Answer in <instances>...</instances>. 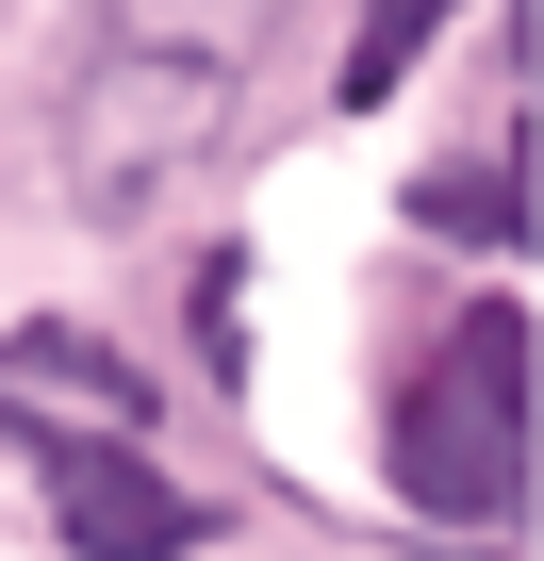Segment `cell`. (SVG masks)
Wrapping results in <instances>:
<instances>
[{
  "label": "cell",
  "instance_id": "cell-1",
  "mask_svg": "<svg viewBox=\"0 0 544 561\" xmlns=\"http://www.w3.org/2000/svg\"><path fill=\"white\" fill-rule=\"evenodd\" d=\"M281 0H100L83 34V83H67V198L100 231L165 215L215 149H231V100H247V50Z\"/></svg>",
  "mask_w": 544,
  "mask_h": 561
},
{
  "label": "cell",
  "instance_id": "cell-2",
  "mask_svg": "<svg viewBox=\"0 0 544 561\" xmlns=\"http://www.w3.org/2000/svg\"><path fill=\"white\" fill-rule=\"evenodd\" d=\"M396 495L429 528H511L528 512V314H462L396 380Z\"/></svg>",
  "mask_w": 544,
  "mask_h": 561
},
{
  "label": "cell",
  "instance_id": "cell-3",
  "mask_svg": "<svg viewBox=\"0 0 544 561\" xmlns=\"http://www.w3.org/2000/svg\"><path fill=\"white\" fill-rule=\"evenodd\" d=\"M34 479H50V528H67L83 561H182V545L215 528L182 479H149V462L100 446V430H34Z\"/></svg>",
  "mask_w": 544,
  "mask_h": 561
},
{
  "label": "cell",
  "instance_id": "cell-4",
  "mask_svg": "<svg viewBox=\"0 0 544 561\" xmlns=\"http://www.w3.org/2000/svg\"><path fill=\"white\" fill-rule=\"evenodd\" d=\"M0 380L18 397H100V413H149V364H116L100 331H67V314H34L18 347H0Z\"/></svg>",
  "mask_w": 544,
  "mask_h": 561
},
{
  "label": "cell",
  "instance_id": "cell-5",
  "mask_svg": "<svg viewBox=\"0 0 544 561\" xmlns=\"http://www.w3.org/2000/svg\"><path fill=\"white\" fill-rule=\"evenodd\" d=\"M413 231H445V248H528V182H511V149L429 165V182H413Z\"/></svg>",
  "mask_w": 544,
  "mask_h": 561
},
{
  "label": "cell",
  "instance_id": "cell-6",
  "mask_svg": "<svg viewBox=\"0 0 544 561\" xmlns=\"http://www.w3.org/2000/svg\"><path fill=\"white\" fill-rule=\"evenodd\" d=\"M445 18H462V0H363V18H347V83H331V100H347V116H380V100L429 67V34H445Z\"/></svg>",
  "mask_w": 544,
  "mask_h": 561
}]
</instances>
